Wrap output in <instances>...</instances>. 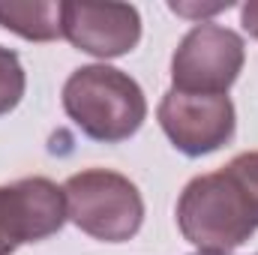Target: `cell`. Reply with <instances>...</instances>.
<instances>
[{
	"instance_id": "8",
	"label": "cell",
	"mask_w": 258,
	"mask_h": 255,
	"mask_svg": "<svg viewBox=\"0 0 258 255\" xmlns=\"http://www.w3.org/2000/svg\"><path fill=\"white\" fill-rule=\"evenodd\" d=\"M0 24L24 39L48 42L63 36V3H0Z\"/></svg>"
},
{
	"instance_id": "2",
	"label": "cell",
	"mask_w": 258,
	"mask_h": 255,
	"mask_svg": "<svg viewBox=\"0 0 258 255\" xmlns=\"http://www.w3.org/2000/svg\"><path fill=\"white\" fill-rule=\"evenodd\" d=\"M63 108L87 138L117 144L135 135L147 117L141 87L105 63L81 66L63 84Z\"/></svg>"
},
{
	"instance_id": "3",
	"label": "cell",
	"mask_w": 258,
	"mask_h": 255,
	"mask_svg": "<svg viewBox=\"0 0 258 255\" xmlns=\"http://www.w3.org/2000/svg\"><path fill=\"white\" fill-rule=\"evenodd\" d=\"M66 216L90 237L105 243H123L138 234L144 219V201L138 186L105 168L78 171L66 180Z\"/></svg>"
},
{
	"instance_id": "11",
	"label": "cell",
	"mask_w": 258,
	"mask_h": 255,
	"mask_svg": "<svg viewBox=\"0 0 258 255\" xmlns=\"http://www.w3.org/2000/svg\"><path fill=\"white\" fill-rule=\"evenodd\" d=\"M15 252V243L6 231V222H3V210H0V255H12Z\"/></svg>"
},
{
	"instance_id": "6",
	"label": "cell",
	"mask_w": 258,
	"mask_h": 255,
	"mask_svg": "<svg viewBox=\"0 0 258 255\" xmlns=\"http://www.w3.org/2000/svg\"><path fill=\"white\" fill-rule=\"evenodd\" d=\"M63 36L93 57H120L138 45L141 18L129 3H63Z\"/></svg>"
},
{
	"instance_id": "5",
	"label": "cell",
	"mask_w": 258,
	"mask_h": 255,
	"mask_svg": "<svg viewBox=\"0 0 258 255\" xmlns=\"http://www.w3.org/2000/svg\"><path fill=\"white\" fill-rule=\"evenodd\" d=\"M156 117L171 144L186 156L213 153L234 135V105L225 93L168 90L159 102Z\"/></svg>"
},
{
	"instance_id": "1",
	"label": "cell",
	"mask_w": 258,
	"mask_h": 255,
	"mask_svg": "<svg viewBox=\"0 0 258 255\" xmlns=\"http://www.w3.org/2000/svg\"><path fill=\"white\" fill-rule=\"evenodd\" d=\"M177 225L201 252L225 255L258 228V153H240L225 168L186 183Z\"/></svg>"
},
{
	"instance_id": "4",
	"label": "cell",
	"mask_w": 258,
	"mask_h": 255,
	"mask_svg": "<svg viewBox=\"0 0 258 255\" xmlns=\"http://www.w3.org/2000/svg\"><path fill=\"white\" fill-rule=\"evenodd\" d=\"M243 39L219 24L201 21L180 39L171 57L174 90L180 93H225L243 69Z\"/></svg>"
},
{
	"instance_id": "9",
	"label": "cell",
	"mask_w": 258,
	"mask_h": 255,
	"mask_svg": "<svg viewBox=\"0 0 258 255\" xmlns=\"http://www.w3.org/2000/svg\"><path fill=\"white\" fill-rule=\"evenodd\" d=\"M24 96V69L15 51L0 45V114H9Z\"/></svg>"
},
{
	"instance_id": "12",
	"label": "cell",
	"mask_w": 258,
	"mask_h": 255,
	"mask_svg": "<svg viewBox=\"0 0 258 255\" xmlns=\"http://www.w3.org/2000/svg\"><path fill=\"white\" fill-rule=\"evenodd\" d=\"M198 255H210V252H198Z\"/></svg>"
},
{
	"instance_id": "10",
	"label": "cell",
	"mask_w": 258,
	"mask_h": 255,
	"mask_svg": "<svg viewBox=\"0 0 258 255\" xmlns=\"http://www.w3.org/2000/svg\"><path fill=\"white\" fill-rule=\"evenodd\" d=\"M240 18H243V27H246V33L258 39V0H249V3L240 9Z\"/></svg>"
},
{
	"instance_id": "7",
	"label": "cell",
	"mask_w": 258,
	"mask_h": 255,
	"mask_svg": "<svg viewBox=\"0 0 258 255\" xmlns=\"http://www.w3.org/2000/svg\"><path fill=\"white\" fill-rule=\"evenodd\" d=\"M0 210L15 246L39 243L57 234L69 219L63 189L45 177H24L0 186Z\"/></svg>"
}]
</instances>
